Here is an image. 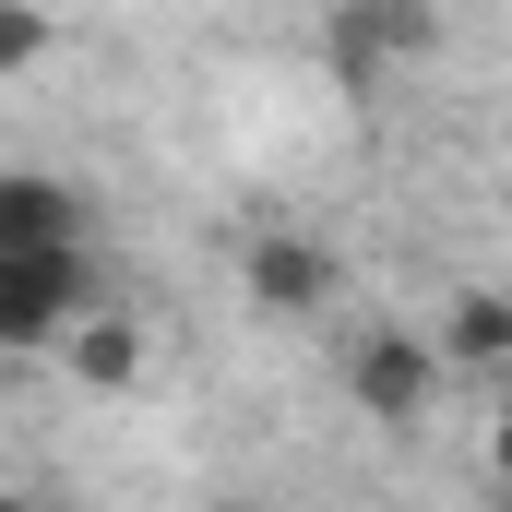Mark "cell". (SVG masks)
I'll list each match as a JSON object with an SVG mask.
<instances>
[{"instance_id": "1", "label": "cell", "mask_w": 512, "mask_h": 512, "mask_svg": "<svg viewBox=\"0 0 512 512\" xmlns=\"http://www.w3.org/2000/svg\"><path fill=\"white\" fill-rule=\"evenodd\" d=\"M84 310H96V262L84 251H12L0 262V358H48Z\"/></svg>"}, {"instance_id": "2", "label": "cell", "mask_w": 512, "mask_h": 512, "mask_svg": "<svg viewBox=\"0 0 512 512\" xmlns=\"http://www.w3.org/2000/svg\"><path fill=\"white\" fill-rule=\"evenodd\" d=\"M239 286H251V310H274V322H322L334 286H346V262L322 251V239H298V227H262L251 251H239Z\"/></svg>"}, {"instance_id": "3", "label": "cell", "mask_w": 512, "mask_h": 512, "mask_svg": "<svg viewBox=\"0 0 512 512\" xmlns=\"http://www.w3.org/2000/svg\"><path fill=\"white\" fill-rule=\"evenodd\" d=\"M429 48H441V12H429V0H346V12H334V72H346L358 96L382 84L393 60H429Z\"/></svg>"}, {"instance_id": "4", "label": "cell", "mask_w": 512, "mask_h": 512, "mask_svg": "<svg viewBox=\"0 0 512 512\" xmlns=\"http://www.w3.org/2000/svg\"><path fill=\"white\" fill-rule=\"evenodd\" d=\"M346 393H358V417L417 429V417H429V393H441V358H429L417 334H358V346H346Z\"/></svg>"}, {"instance_id": "5", "label": "cell", "mask_w": 512, "mask_h": 512, "mask_svg": "<svg viewBox=\"0 0 512 512\" xmlns=\"http://www.w3.org/2000/svg\"><path fill=\"white\" fill-rule=\"evenodd\" d=\"M12 251H84V191L48 167H0V262Z\"/></svg>"}, {"instance_id": "6", "label": "cell", "mask_w": 512, "mask_h": 512, "mask_svg": "<svg viewBox=\"0 0 512 512\" xmlns=\"http://www.w3.org/2000/svg\"><path fill=\"white\" fill-rule=\"evenodd\" d=\"M429 358H453V370H465V382H489V370H501V358H512V298H501V286H465V298H453V322H441V346H429Z\"/></svg>"}, {"instance_id": "7", "label": "cell", "mask_w": 512, "mask_h": 512, "mask_svg": "<svg viewBox=\"0 0 512 512\" xmlns=\"http://www.w3.org/2000/svg\"><path fill=\"white\" fill-rule=\"evenodd\" d=\"M60 346H72V370H84V393H131V382H143V334H131L120 310H84V322H72Z\"/></svg>"}, {"instance_id": "8", "label": "cell", "mask_w": 512, "mask_h": 512, "mask_svg": "<svg viewBox=\"0 0 512 512\" xmlns=\"http://www.w3.org/2000/svg\"><path fill=\"white\" fill-rule=\"evenodd\" d=\"M48 60V12L36 0H0V72H36Z\"/></svg>"}, {"instance_id": "9", "label": "cell", "mask_w": 512, "mask_h": 512, "mask_svg": "<svg viewBox=\"0 0 512 512\" xmlns=\"http://www.w3.org/2000/svg\"><path fill=\"white\" fill-rule=\"evenodd\" d=\"M0 512H72V501H48V489H0Z\"/></svg>"}, {"instance_id": "10", "label": "cell", "mask_w": 512, "mask_h": 512, "mask_svg": "<svg viewBox=\"0 0 512 512\" xmlns=\"http://www.w3.org/2000/svg\"><path fill=\"white\" fill-rule=\"evenodd\" d=\"M215 512H251V501H215Z\"/></svg>"}]
</instances>
